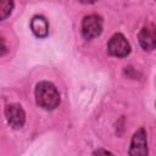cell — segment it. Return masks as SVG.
<instances>
[{
  "label": "cell",
  "mask_w": 156,
  "mask_h": 156,
  "mask_svg": "<svg viewBox=\"0 0 156 156\" xmlns=\"http://www.w3.org/2000/svg\"><path fill=\"white\" fill-rule=\"evenodd\" d=\"M37 104L44 110H54L60 104V94L50 82H40L35 88Z\"/></svg>",
  "instance_id": "obj_1"
},
{
  "label": "cell",
  "mask_w": 156,
  "mask_h": 156,
  "mask_svg": "<svg viewBox=\"0 0 156 156\" xmlns=\"http://www.w3.org/2000/svg\"><path fill=\"white\" fill-rule=\"evenodd\" d=\"M102 30V20L98 15L85 16L82 22V34L85 39L90 40L98 35H100Z\"/></svg>",
  "instance_id": "obj_2"
},
{
  "label": "cell",
  "mask_w": 156,
  "mask_h": 156,
  "mask_svg": "<svg viewBox=\"0 0 156 156\" xmlns=\"http://www.w3.org/2000/svg\"><path fill=\"white\" fill-rule=\"evenodd\" d=\"M107 50L112 56L124 57L130 52V45L123 34L117 33V34H113L108 40Z\"/></svg>",
  "instance_id": "obj_3"
},
{
  "label": "cell",
  "mask_w": 156,
  "mask_h": 156,
  "mask_svg": "<svg viewBox=\"0 0 156 156\" xmlns=\"http://www.w3.org/2000/svg\"><path fill=\"white\" fill-rule=\"evenodd\" d=\"M5 115L7 118V122L10 123V126L12 128H21L24 124L26 121V113L23 111V108L20 105H9L5 108Z\"/></svg>",
  "instance_id": "obj_4"
},
{
  "label": "cell",
  "mask_w": 156,
  "mask_h": 156,
  "mask_svg": "<svg viewBox=\"0 0 156 156\" xmlns=\"http://www.w3.org/2000/svg\"><path fill=\"white\" fill-rule=\"evenodd\" d=\"M147 154V143H146V132L140 128L136 130L133 135L132 143H130V149H129V155H146Z\"/></svg>",
  "instance_id": "obj_5"
},
{
  "label": "cell",
  "mask_w": 156,
  "mask_h": 156,
  "mask_svg": "<svg viewBox=\"0 0 156 156\" xmlns=\"http://www.w3.org/2000/svg\"><path fill=\"white\" fill-rule=\"evenodd\" d=\"M139 44L145 50L156 49V28L154 26H145L140 30Z\"/></svg>",
  "instance_id": "obj_6"
},
{
  "label": "cell",
  "mask_w": 156,
  "mask_h": 156,
  "mask_svg": "<svg viewBox=\"0 0 156 156\" xmlns=\"http://www.w3.org/2000/svg\"><path fill=\"white\" fill-rule=\"evenodd\" d=\"M30 28L38 38H45L49 34V24L43 16H34L30 21Z\"/></svg>",
  "instance_id": "obj_7"
},
{
  "label": "cell",
  "mask_w": 156,
  "mask_h": 156,
  "mask_svg": "<svg viewBox=\"0 0 156 156\" xmlns=\"http://www.w3.org/2000/svg\"><path fill=\"white\" fill-rule=\"evenodd\" d=\"M13 9V0H0V18L5 20Z\"/></svg>",
  "instance_id": "obj_8"
},
{
  "label": "cell",
  "mask_w": 156,
  "mask_h": 156,
  "mask_svg": "<svg viewBox=\"0 0 156 156\" xmlns=\"http://www.w3.org/2000/svg\"><path fill=\"white\" fill-rule=\"evenodd\" d=\"M80 2H83V4H94V2H96L98 0H79Z\"/></svg>",
  "instance_id": "obj_9"
},
{
  "label": "cell",
  "mask_w": 156,
  "mask_h": 156,
  "mask_svg": "<svg viewBox=\"0 0 156 156\" xmlns=\"http://www.w3.org/2000/svg\"><path fill=\"white\" fill-rule=\"evenodd\" d=\"M94 154H110L107 150H96Z\"/></svg>",
  "instance_id": "obj_10"
},
{
  "label": "cell",
  "mask_w": 156,
  "mask_h": 156,
  "mask_svg": "<svg viewBox=\"0 0 156 156\" xmlns=\"http://www.w3.org/2000/svg\"><path fill=\"white\" fill-rule=\"evenodd\" d=\"M155 105H156V104H155Z\"/></svg>",
  "instance_id": "obj_11"
}]
</instances>
